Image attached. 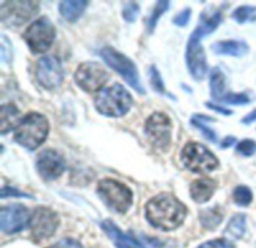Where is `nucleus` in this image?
Returning a JSON list of instances; mask_svg holds the SVG:
<instances>
[{
    "label": "nucleus",
    "instance_id": "1",
    "mask_svg": "<svg viewBox=\"0 0 256 248\" xmlns=\"http://www.w3.org/2000/svg\"><path fill=\"white\" fill-rule=\"evenodd\" d=\"M220 22H222L220 10H216L212 15L202 13L200 25L189 36V42H188V48H186V63H188L189 73L194 76L195 81H202L204 75L207 73V57H206V51L201 45V40H202V37H206L212 31H214Z\"/></svg>",
    "mask_w": 256,
    "mask_h": 248
},
{
    "label": "nucleus",
    "instance_id": "2",
    "mask_svg": "<svg viewBox=\"0 0 256 248\" xmlns=\"http://www.w3.org/2000/svg\"><path fill=\"white\" fill-rule=\"evenodd\" d=\"M188 208L176 196L170 193H160L152 198L146 205L147 222L160 231H174L186 219Z\"/></svg>",
    "mask_w": 256,
    "mask_h": 248
},
{
    "label": "nucleus",
    "instance_id": "3",
    "mask_svg": "<svg viewBox=\"0 0 256 248\" xmlns=\"http://www.w3.org/2000/svg\"><path fill=\"white\" fill-rule=\"evenodd\" d=\"M134 99L122 84H112L100 90L94 97V108L105 117H123L132 108Z\"/></svg>",
    "mask_w": 256,
    "mask_h": 248
},
{
    "label": "nucleus",
    "instance_id": "4",
    "mask_svg": "<svg viewBox=\"0 0 256 248\" xmlns=\"http://www.w3.org/2000/svg\"><path fill=\"white\" fill-rule=\"evenodd\" d=\"M48 132H50L48 120L42 114L30 112L22 118V121L15 129L14 139L16 144L32 151L44 144V141L48 136Z\"/></svg>",
    "mask_w": 256,
    "mask_h": 248
},
{
    "label": "nucleus",
    "instance_id": "5",
    "mask_svg": "<svg viewBox=\"0 0 256 248\" xmlns=\"http://www.w3.org/2000/svg\"><path fill=\"white\" fill-rule=\"evenodd\" d=\"M98 195L108 208L120 214H124L130 208L134 201L132 190L128 186L111 178H105L99 181Z\"/></svg>",
    "mask_w": 256,
    "mask_h": 248
},
{
    "label": "nucleus",
    "instance_id": "6",
    "mask_svg": "<svg viewBox=\"0 0 256 248\" xmlns=\"http://www.w3.org/2000/svg\"><path fill=\"white\" fill-rule=\"evenodd\" d=\"M100 57L105 60V63L114 69L117 73H120L123 76V79L134 88L136 90L138 93H146L144 87L141 85V81H140V73H138V69H136V64L129 58L126 57L124 54L118 52L117 49H114L112 46H105L100 49Z\"/></svg>",
    "mask_w": 256,
    "mask_h": 248
},
{
    "label": "nucleus",
    "instance_id": "7",
    "mask_svg": "<svg viewBox=\"0 0 256 248\" xmlns=\"http://www.w3.org/2000/svg\"><path fill=\"white\" fill-rule=\"evenodd\" d=\"M182 163L186 169L195 174H208L219 166L218 157L198 142H189L184 145L182 151Z\"/></svg>",
    "mask_w": 256,
    "mask_h": 248
},
{
    "label": "nucleus",
    "instance_id": "8",
    "mask_svg": "<svg viewBox=\"0 0 256 248\" xmlns=\"http://www.w3.org/2000/svg\"><path fill=\"white\" fill-rule=\"evenodd\" d=\"M22 37L27 42L32 52L40 54V52H45L54 42L56 28L48 18L42 16L27 27Z\"/></svg>",
    "mask_w": 256,
    "mask_h": 248
},
{
    "label": "nucleus",
    "instance_id": "9",
    "mask_svg": "<svg viewBox=\"0 0 256 248\" xmlns=\"http://www.w3.org/2000/svg\"><path fill=\"white\" fill-rule=\"evenodd\" d=\"M106 81H108V72L105 70L104 66L94 61L81 63L75 72L76 85L87 93H94L100 90Z\"/></svg>",
    "mask_w": 256,
    "mask_h": 248
},
{
    "label": "nucleus",
    "instance_id": "10",
    "mask_svg": "<svg viewBox=\"0 0 256 248\" xmlns=\"http://www.w3.org/2000/svg\"><path fill=\"white\" fill-rule=\"evenodd\" d=\"M146 135L152 141V144L159 150H166L171 142V130L172 123L170 117L164 112H154L146 121Z\"/></svg>",
    "mask_w": 256,
    "mask_h": 248
},
{
    "label": "nucleus",
    "instance_id": "11",
    "mask_svg": "<svg viewBox=\"0 0 256 248\" xmlns=\"http://www.w3.org/2000/svg\"><path fill=\"white\" fill-rule=\"evenodd\" d=\"M39 10L36 1H3L0 7L2 22L10 27H16L32 19Z\"/></svg>",
    "mask_w": 256,
    "mask_h": 248
},
{
    "label": "nucleus",
    "instance_id": "12",
    "mask_svg": "<svg viewBox=\"0 0 256 248\" xmlns=\"http://www.w3.org/2000/svg\"><path fill=\"white\" fill-rule=\"evenodd\" d=\"M36 81L46 90H54L63 82V67L57 57L44 55L38 60L34 67Z\"/></svg>",
    "mask_w": 256,
    "mask_h": 248
},
{
    "label": "nucleus",
    "instance_id": "13",
    "mask_svg": "<svg viewBox=\"0 0 256 248\" xmlns=\"http://www.w3.org/2000/svg\"><path fill=\"white\" fill-rule=\"evenodd\" d=\"M28 210L21 204H12L0 210V231L6 235L21 232L27 225H30Z\"/></svg>",
    "mask_w": 256,
    "mask_h": 248
},
{
    "label": "nucleus",
    "instance_id": "14",
    "mask_svg": "<svg viewBox=\"0 0 256 248\" xmlns=\"http://www.w3.org/2000/svg\"><path fill=\"white\" fill-rule=\"evenodd\" d=\"M58 216L45 207H39L33 211L32 219H30V229H32V235L36 240H44V238H50L54 235V232L58 228Z\"/></svg>",
    "mask_w": 256,
    "mask_h": 248
},
{
    "label": "nucleus",
    "instance_id": "15",
    "mask_svg": "<svg viewBox=\"0 0 256 248\" xmlns=\"http://www.w3.org/2000/svg\"><path fill=\"white\" fill-rule=\"evenodd\" d=\"M36 169L45 181H52L64 172V160L56 150H44L38 156Z\"/></svg>",
    "mask_w": 256,
    "mask_h": 248
},
{
    "label": "nucleus",
    "instance_id": "16",
    "mask_svg": "<svg viewBox=\"0 0 256 248\" xmlns=\"http://www.w3.org/2000/svg\"><path fill=\"white\" fill-rule=\"evenodd\" d=\"M100 228L117 248H147L146 246H142L136 238H134L132 235L124 234L123 231H120L111 220L102 222Z\"/></svg>",
    "mask_w": 256,
    "mask_h": 248
},
{
    "label": "nucleus",
    "instance_id": "17",
    "mask_svg": "<svg viewBox=\"0 0 256 248\" xmlns=\"http://www.w3.org/2000/svg\"><path fill=\"white\" fill-rule=\"evenodd\" d=\"M213 52L218 55H231V57H242L249 52V45L244 40H219L212 45Z\"/></svg>",
    "mask_w": 256,
    "mask_h": 248
},
{
    "label": "nucleus",
    "instance_id": "18",
    "mask_svg": "<svg viewBox=\"0 0 256 248\" xmlns=\"http://www.w3.org/2000/svg\"><path fill=\"white\" fill-rule=\"evenodd\" d=\"M214 192H216V181L210 178H200L190 184V196L198 204H204L210 201Z\"/></svg>",
    "mask_w": 256,
    "mask_h": 248
},
{
    "label": "nucleus",
    "instance_id": "19",
    "mask_svg": "<svg viewBox=\"0 0 256 248\" xmlns=\"http://www.w3.org/2000/svg\"><path fill=\"white\" fill-rule=\"evenodd\" d=\"M21 121H22L21 114H20L18 108L14 103L2 105V111H0V132L3 135H6L12 129H16Z\"/></svg>",
    "mask_w": 256,
    "mask_h": 248
},
{
    "label": "nucleus",
    "instance_id": "20",
    "mask_svg": "<svg viewBox=\"0 0 256 248\" xmlns=\"http://www.w3.org/2000/svg\"><path fill=\"white\" fill-rule=\"evenodd\" d=\"M88 1L86 0H66L58 3V12L68 22H75L81 18L87 7Z\"/></svg>",
    "mask_w": 256,
    "mask_h": 248
},
{
    "label": "nucleus",
    "instance_id": "21",
    "mask_svg": "<svg viewBox=\"0 0 256 248\" xmlns=\"http://www.w3.org/2000/svg\"><path fill=\"white\" fill-rule=\"evenodd\" d=\"M210 90H212V97L216 99L218 102H220L228 93L225 73L219 67H214L210 73Z\"/></svg>",
    "mask_w": 256,
    "mask_h": 248
},
{
    "label": "nucleus",
    "instance_id": "22",
    "mask_svg": "<svg viewBox=\"0 0 256 248\" xmlns=\"http://www.w3.org/2000/svg\"><path fill=\"white\" fill-rule=\"evenodd\" d=\"M226 234L231 235L232 238H243V235L246 234V216L244 214H237L234 216L226 228Z\"/></svg>",
    "mask_w": 256,
    "mask_h": 248
},
{
    "label": "nucleus",
    "instance_id": "23",
    "mask_svg": "<svg viewBox=\"0 0 256 248\" xmlns=\"http://www.w3.org/2000/svg\"><path fill=\"white\" fill-rule=\"evenodd\" d=\"M200 219H201V223H202L204 228L214 229L222 222V213L216 207L214 208H208V210H206V211H202L200 214Z\"/></svg>",
    "mask_w": 256,
    "mask_h": 248
},
{
    "label": "nucleus",
    "instance_id": "24",
    "mask_svg": "<svg viewBox=\"0 0 256 248\" xmlns=\"http://www.w3.org/2000/svg\"><path fill=\"white\" fill-rule=\"evenodd\" d=\"M170 6H171V3L170 1H158L156 4H154V9H153V12H152V15L147 18V31L152 34L153 31H154V28H156V25H158V21H159V18L170 9Z\"/></svg>",
    "mask_w": 256,
    "mask_h": 248
},
{
    "label": "nucleus",
    "instance_id": "25",
    "mask_svg": "<svg viewBox=\"0 0 256 248\" xmlns=\"http://www.w3.org/2000/svg\"><path fill=\"white\" fill-rule=\"evenodd\" d=\"M148 75H150L152 88H153L156 93H159V94H162V96H168V97H171V99H176L171 93L166 91V88H165V85H164V81H162V76H160L159 70L156 69V66H152V67L148 69Z\"/></svg>",
    "mask_w": 256,
    "mask_h": 248
},
{
    "label": "nucleus",
    "instance_id": "26",
    "mask_svg": "<svg viewBox=\"0 0 256 248\" xmlns=\"http://www.w3.org/2000/svg\"><path fill=\"white\" fill-rule=\"evenodd\" d=\"M232 18L244 24L248 21H256V6H240L232 12Z\"/></svg>",
    "mask_w": 256,
    "mask_h": 248
},
{
    "label": "nucleus",
    "instance_id": "27",
    "mask_svg": "<svg viewBox=\"0 0 256 248\" xmlns=\"http://www.w3.org/2000/svg\"><path fill=\"white\" fill-rule=\"evenodd\" d=\"M234 202L240 207H248L252 204V199H254V193L252 190L248 187V186H238L236 190H234Z\"/></svg>",
    "mask_w": 256,
    "mask_h": 248
},
{
    "label": "nucleus",
    "instance_id": "28",
    "mask_svg": "<svg viewBox=\"0 0 256 248\" xmlns=\"http://www.w3.org/2000/svg\"><path fill=\"white\" fill-rule=\"evenodd\" d=\"M190 123L204 135L206 139H208V141H212V142H216V141H218V133H216L214 130H212L210 127H207V126L202 123V115H201V114H195V115L192 117Z\"/></svg>",
    "mask_w": 256,
    "mask_h": 248
},
{
    "label": "nucleus",
    "instance_id": "29",
    "mask_svg": "<svg viewBox=\"0 0 256 248\" xmlns=\"http://www.w3.org/2000/svg\"><path fill=\"white\" fill-rule=\"evenodd\" d=\"M220 102L230 105H248L250 103V97L246 93H226Z\"/></svg>",
    "mask_w": 256,
    "mask_h": 248
},
{
    "label": "nucleus",
    "instance_id": "30",
    "mask_svg": "<svg viewBox=\"0 0 256 248\" xmlns=\"http://www.w3.org/2000/svg\"><path fill=\"white\" fill-rule=\"evenodd\" d=\"M140 13V4L136 1H129L124 4L123 7V18L128 21V22H134Z\"/></svg>",
    "mask_w": 256,
    "mask_h": 248
},
{
    "label": "nucleus",
    "instance_id": "31",
    "mask_svg": "<svg viewBox=\"0 0 256 248\" xmlns=\"http://www.w3.org/2000/svg\"><path fill=\"white\" fill-rule=\"evenodd\" d=\"M237 151L244 157H250L256 153V142L252 139H244L237 145Z\"/></svg>",
    "mask_w": 256,
    "mask_h": 248
},
{
    "label": "nucleus",
    "instance_id": "32",
    "mask_svg": "<svg viewBox=\"0 0 256 248\" xmlns=\"http://www.w3.org/2000/svg\"><path fill=\"white\" fill-rule=\"evenodd\" d=\"M190 16H192V9H190V7H184L183 10H180V12L174 16L172 22H174L176 25L184 27V25H188Z\"/></svg>",
    "mask_w": 256,
    "mask_h": 248
},
{
    "label": "nucleus",
    "instance_id": "33",
    "mask_svg": "<svg viewBox=\"0 0 256 248\" xmlns=\"http://www.w3.org/2000/svg\"><path fill=\"white\" fill-rule=\"evenodd\" d=\"M0 196H2L3 199H6L8 196H15V198H28V199H32V198H33L32 195L24 193V192H20V190H16L15 187H2V193H0Z\"/></svg>",
    "mask_w": 256,
    "mask_h": 248
},
{
    "label": "nucleus",
    "instance_id": "34",
    "mask_svg": "<svg viewBox=\"0 0 256 248\" xmlns=\"http://www.w3.org/2000/svg\"><path fill=\"white\" fill-rule=\"evenodd\" d=\"M198 248H236L232 243H230L228 240H213L208 243H204L202 246Z\"/></svg>",
    "mask_w": 256,
    "mask_h": 248
},
{
    "label": "nucleus",
    "instance_id": "35",
    "mask_svg": "<svg viewBox=\"0 0 256 248\" xmlns=\"http://www.w3.org/2000/svg\"><path fill=\"white\" fill-rule=\"evenodd\" d=\"M0 39H2V43H0V46H2V61L9 63L12 60V51H9V40H8V37L4 34H2Z\"/></svg>",
    "mask_w": 256,
    "mask_h": 248
},
{
    "label": "nucleus",
    "instance_id": "36",
    "mask_svg": "<svg viewBox=\"0 0 256 248\" xmlns=\"http://www.w3.org/2000/svg\"><path fill=\"white\" fill-rule=\"evenodd\" d=\"M48 248H81V244L75 240H70V238H64L58 243H56L54 246Z\"/></svg>",
    "mask_w": 256,
    "mask_h": 248
},
{
    "label": "nucleus",
    "instance_id": "37",
    "mask_svg": "<svg viewBox=\"0 0 256 248\" xmlns=\"http://www.w3.org/2000/svg\"><path fill=\"white\" fill-rule=\"evenodd\" d=\"M207 108H210L212 111H216V112H219V114H222V115H231V114H232V111H230L228 108H222V106L214 105V103H212V102H207Z\"/></svg>",
    "mask_w": 256,
    "mask_h": 248
},
{
    "label": "nucleus",
    "instance_id": "38",
    "mask_svg": "<svg viewBox=\"0 0 256 248\" xmlns=\"http://www.w3.org/2000/svg\"><path fill=\"white\" fill-rule=\"evenodd\" d=\"M243 124H250V123H254V121H256V109L255 111H252L250 114H248L243 120Z\"/></svg>",
    "mask_w": 256,
    "mask_h": 248
},
{
    "label": "nucleus",
    "instance_id": "39",
    "mask_svg": "<svg viewBox=\"0 0 256 248\" xmlns=\"http://www.w3.org/2000/svg\"><path fill=\"white\" fill-rule=\"evenodd\" d=\"M234 142H236V138H232V136H228V138H225V139L222 141L220 147H222V148H228V147H231Z\"/></svg>",
    "mask_w": 256,
    "mask_h": 248
}]
</instances>
